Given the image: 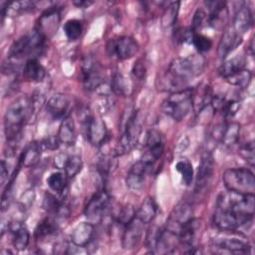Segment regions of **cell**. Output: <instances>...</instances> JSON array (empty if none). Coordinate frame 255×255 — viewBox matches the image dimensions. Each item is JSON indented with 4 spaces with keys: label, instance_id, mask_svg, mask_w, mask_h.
I'll return each instance as SVG.
<instances>
[{
    "label": "cell",
    "instance_id": "8fae6325",
    "mask_svg": "<svg viewBox=\"0 0 255 255\" xmlns=\"http://www.w3.org/2000/svg\"><path fill=\"white\" fill-rule=\"evenodd\" d=\"M253 217H247L238 215L236 213L227 211V210H221L217 209L214 212L213 215V223L214 225L221 231H236L240 227L251 223Z\"/></svg>",
    "mask_w": 255,
    "mask_h": 255
},
{
    "label": "cell",
    "instance_id": "277c9868",
    "mask_svg": "<svg viewBox=\"0 0 255 255\" xmlns=\"http://www.w3.org/2000/svg\"><path fill=\"white\" fill-rule=\"evenodd\" d=\"M216 208L227 210L242 216L253 217L254 194H240L227 190L218 196Z\"/></svg>",
    "mask_w": 255,
    "mask_h": 255
},
{
    "label": "cell",
    "instance_id": "83f0119b",
    "mask_svg": "<svg viewBox=\"0 0 255 255\" xmlns=\"http://www.w3.org/2000/svg\"><path fill=\"white\" fill-rule=\"evenodd\" d=\"M12 233V243L15 249L22 251L28 247L30 241V233L28 229L21 223H13L10 225Z\"/></svg>",
    "mask_w": 255,
    "mask_h": 255
},
{
    "label": "cell",
    "instance_id": "cb8c5ba5",
    "mask_svg": "<svg viewBox=\"0 0 255 255\" xmlns=\"http://www.w3.org/2000/svg\"><path fill=\"white\" fill-rule=\"evenodd\" d=\"M213 95L209 86L199 84L196 88H192V110L200 113L203 109L210 105Z\"/></svg>",
    "mask_w": 255,
    "mask_h": 255
},
{
    "label": "cell",
    "instance_id": "603a6c76",
    "mask_svg": "<svg viewBox=\"0 0 255 255\" xmlns=\"http://www.w3.org/2000/svg\"><path fill=\"white\" fill-rule=\"evenodd\" d=\"M253 25V16L251 9L247 4H242L236 10L233 19V30L239 35L245 34Z\"/></svg>",
    "mask_w": 255,
    "mask_h": 255
},
{
    "label": "cell",
    "instance_id": "8d00e7d4",
    "mask_svg": "<svg viewBox=\"0 0 255 255\" xmlns=\"http://www.w3.org/2000/svg\"><path fill=\"white\" fill-rule=\"evenodd\" d=\"M63 30L69 41H76L82 35L83 23L78 19H70L64 24Z\"/></svg>",
    "mask_w": 255,
    "mask_h": 255
},
{
    "label": "cell",
    "instance_id": "bcb514c9",
    "mask_svg": "<svg viewBox=\"0 0 255 255\" xmlns=\"http://www.w3.org/2000/svg\"><path fill=\"white\" fill-rule=\"evenodd\" d=\"M207 23V15L202 9H197L194 13L193 19H192V24H191V30L194 33H198V30L202 28L204 23Z\"/></svg>",
    "mask_w": 255,
    "mask_h": 255
},
{
    "label": "cell",
    "instance_id": "4dcf8cb0",
    "mask_svg": "<svg viewBox=\"0 0 255 255\" xmlns=\"http://www.w3.org/2000/svg\"><path fill=\"white\" fill-rule=\"evenodd\" d=\"M157 205L152 197H146L140 204L135 216L144 224L150 223L156 216Z\"/></svg>",
    "mask_w": 255,
    "mask_h": 255
},
{
    "label": "cell",
    "instance_id": "681fc988",
    "mask_svg": "<svg viewBox=\"0 0 255 255\" xmlns=\"http://www.w3.org/2000/svg\"><path fill=\"white\" fill-rule=\"evenodd\" d=\"M61 141L58 137V135H49L47 136L46 138L43 139L42 141V145L43 147L47 148V149H50V150H54V149H57L60 145Z\"/></svg>",
    "mask_w": 255,
    "mask_h": 255
},
{
    "label": "cell",
    "instance_id": "816d5d0a",
    "mask_svg": "<svg viewBox=\"0 0 255 255\" xmlns=\"http://www.w3.org/2000/svg\"><path fill=\"white\" fill-rule=\"evenodd\" d=\"M69 156L66 152H59L54 157V165L59 169H64L66 166V163L69 159Z\"/></svg>",
    "mask_w": 255,
    "mask_h": 255
},
{
    "label": "cell",
    "instance_id": "52a82bcc",
    "mask_svg": "<svg viewBox=\"0 0 255 255\" xmlns=\"http://www.w3.org/2000/svg\"><path fill=\"white\" fill-rule=\"evenodd\" d=\"M192 110V88L172 93L162 103V111L174 121H181Z\"/></svg>",
    "mask_w": 255,
    "mask_h": 255
},
{
    "label": "cell",
    "instance_id": "7c38bea8",
    "mask_svg": "<svg viewBox=\"0 0 255 255\" xmlns=\"http://www.w3.org/2000/svg\"><path fill=\"white\" fill-rule=\"evenodd\" d=\"M192 218L193 209L191 205L185 201H181L176 206H174L170 212L164 228L178 236L181 228Z\"/></svg>",
    "mask_w": 255,
    "mask_h": 255
},
{
    "label": "cell",
    "instance_id": "f1b7e54d",
    "mask_svg": "<svg viewBox=\"0 0 255 255\" xmlns=\"http://www.w3.org/2000/svg\"><path fill=\"white\" fill-rule=\"evenodd\" d=\"M36 7L34 1H17V2H3L1 4V16H15L21 13L32 11Z\"/></svg>",
    "mask_w": 255,
    "mask_h": 255
},
{
    "label": "cell",
    "instance_id": "7bdbcfd3",
    "mask_svg": "<svg viewBox=\"0 0 255 255\" xmlns=\"http://www.w3.org/2000/svg\"><path fill=\"white\" fill-rule=\"evenodd\" d=\"M191 43L199 53L207 52L212 47V41L210 40V38H208L202 34H199V33L193 34Z\"/></svg>",
    "mask_w": 255,
    "mask_h": 255
},
{
    "label": "cell",
    "instance_id": "e0dca14e",
    "mask_svg": "<svg viewBox=\"0 0 255 255\" xmlns=\"http://www.w3.org/2000/svg\"><path fill=\"white\" fill-rule=\"evenodd\" d=\"M70 107V99L66 95L57 94L48 100L46 104V111L52 120H63L69 116Z\"/></svg>",
    "mask_w": 255,
    "mask_h": 255
},
{
    "label": "cell",
    "instance_id": "f546056e",
    "mask_svg": "<svg viewBox=\"0 0 255 255\" xmlns=\"http://www.w3.org/2000/svg\"><path fill=\"white\" fill-rule=\"evenodd\" d=\"M23 73L26 79L32 82H42L46 76V70L38 61V59H29L24 64Z\"/></svg>",
    "mask_w": 255,
    "mask_h": 255
},
{
    "label": "cell",
    "instance_id": "f6af8a7d",
    "mask_svg": "<svg viewBox=\"0 0 255 255\" xmlns=\"http://www.w3.org/2000/svg\"><path fill=\"white\" fill-rule=\"evenodd\" d=\"M239 153L251 166L254 165V160H255L254 142L252 140L245 142L243 145H241V147L239 149Z\"/></svg>",
    "mask_w": 255,
    "mask_h": 255
},
{
    "label": "cell",
    "instance_id": "c3c4849f",
    "mask_svg": "<svg viewBox=\"0 0 255 255\" xmlns=\"http://www.w3.org/2000/svg\"><path fill=\"white\" fill-rule=\"evenodd\" d=\"M34 199H35V193L33 190H27L25 193L22 194L21 198H20V201H19V204H20V207L23 209V210H26L28 209L34 202Z\"/></svg>",
    "mask_w": 255,
    "mask_h": 255
},
{
    "label": "cell",
    "instance_id": "5bb4252c",
    "mask_svg": "<svg viewBox=\"0 0 255 255\" xmlns=\"http://www.w3.org/2000/svg\"><path fill=\"white\" fill-rule=\"evenodd\" d=\"M83 85L88 91H95L104 84V77L100 66L91 57H87L82 66Z\"/></svg>",
    "mask_w": 255,
    "mask_h": 255
},
{
    "label": "cell",
    "instance_id": "e575fe53",
    "mask_svg": "<svg viewBox=\"0 0 255 255\" xmlns=\"http://www.w3.org/2000/svg\"><path fill=\"white\" fill-rule=\"evenodd\" d=\"M58 225L56 221L50 217H46L38 223L35 229V237L37 239H45L54 235L57 232Z\"/></svg>",
    "mask_w": 255,
    "mask_h": 255
},
{
    "label": "cell",
    "instance_id": "d6986e66",
    "mask_svg": "<svg viewBox=\"0 0 255 255\" xmlns=\"http://www.w3.org/2000/svg\"><path fill=\"white\" fill-rule=\"evenodd\" d=\"M145 146L147 150L143 156L156 162L161 157L164 150L162 133L157 129L148 130L145 138Z\"/></svg>",
    "mask_w": 255,
    "mask_h": 255
},
{
    "label": "cell",
    "instance_id": "9a60e30c",
    "mask_svg": "<svg viewBox=\"0 0 255 255\" xmlns=\"http://www.w3.org/2000/svg\"><path fill=\"white\" fill-rule=\"evenodd\" d=\"M86 134L87 139L92 145H103L109 136L108 128L104 120L92 116L86 123Z\"/></svg>",
    "mask_w": 255,
    "mask_h": 255
},
{
    "label": "cell",
    "instance_id": "74e56055",
    "mask_svg": "<svg viewBox=\"0 0 255 255\" xmlns=\"http://www.w3.org/2000/svg\"><path fill=\"white\" fill-rule=\"evenodd\" d=\"M175 169L180 173L183 184L190 185L193 180V167L187 158H181L175 164Z\"/></svg>",
    "mask_w": 255,
    "mask_h": 255
},
{
    "label": "cell",
    "instance_id": "4fadbf2b",
    "mask_svg": "<svg viewBox=\"0 0 255 255\" xmlns=\"http://www.w3.org/2000/svg\"><path fill=\"white\" fill-rule=\"evenodd\" d=\"M212 249L214 252L231 254H248L251 252L249 243L240 237H217L212 240Z\"/></svg>",
    "mask_w": 255,
    "mask_h": 255
},
{
    "label": "cell",
    "instance_id": "ba28073f",
    "mask_svg": "<svg viewBox=\"0 0 255 255\" xmlns=\"http://www.w3.org/2000/svg\"><path fill=\"white\" fill-rule=\"evenodd\" d=\"M110 203L111 197L109 193L104 189L98 191L86 204L85 216L93 224L101 222L109 211Z\"/></svg>",
    "mask_w": 255,
    "mask_h": 255
},
{
    "label": "cell",
    "instance_id": "6da1fadb",
    "mask_svg": "<svg viewBox=\"0 0 255 255\" xmlns=\"http://www.w3.org/2000/svg\"><path fill=\"white\" fill-rule=\"evenodd\" d=\"M205 66V58L200 54L175 58L161 80V88L172 93L186 89L188 83L204 71Z\"/></svg>",
    "mask_w": 255,
    "mask_h": 255
},
{
    "label": "cell",
    "instance_id": "44dd1931",
    "mask_svg": "<svg viewBox=\"0 0 255 255\" xmlns=\"http://www.w3.org/2000/svg\"><path fill=\"white\" fill-rule=\"evenodd\" d=\"M205 5L209 9L207 15V24L215 29H220L227 18L226 3L222 1H207Z\"/></svg>",
    "mask_w": 255,
    "mask_h": 255
},
{
    "label": "cell",
    "instance_id": "b9f144b4",
    "mask_svg": "<svg viewBox=\"0 0 255 255\" xmlns=\"http://www.w3.org/2000/svg\"><path fill=\"white\" fill-rule=\"evenodd\" d=\"M135 210L132 205H126L124 206L118 213V216L116 217V222L126 227L134 217H135Z\"/></svg>",
    "mask_w": 255,
    "mask_h": 255
},
{
    "label": "cell",
    "instance_id": "d590c367",
    "mask_svg": "<svg viewBox=\"0 0 255 255\" xmlns=\"http://www.w3.org/2000/svg\"><path fill=\"white\" fill-rule=\"evenodd\" d=\"M67 181L68 176L66 175V173H63L61 171L52 172L47 178V184L50 189L58 194H62L66 190Z\"/></svg>",
    "mask_w": 255,
    "mask_h": 255
},
{
    "label": "cell",
    "instance_id": "f5cc1de1",
    "mask_svg": "<svg viewBox=\"0 0 255 255\" xmlns=\"http://www.w3.org/2000/svg\"><path fill=\"white\" fill-rule=\"evenodd\" d=\"M7 163L5 162L4 159L1 160V173H0V177H1V184L3 185L6 180L9 177V172H8V167H7Z\"/></svg>",
    "mask_w": 255,
    "mask_h": 255
},
{
    "label": "cell",
    "instance_id": "8992f818",
    "mask_svg": "<svg viewBox=\"0 0 255 255\" xmlns=\"http://www.w3.org/2000/svg\"><path fill=\"white\" fill-rule=\"evenodd\" d=\"M141 127L142 121L139 111H132L125 121L124 129L116 148V156L127 153L135 146L141 132Z\"/></svg>",
    "mask_w": 255,
    "mask_h": 255
},
{
    "label": "cell",
    "instance_id": "3957f363",
    "mask_svg": "<svg viewBox=\"0 0 255 255\" xmlns=\"http://www.w3.org/2000/svg\"><path fill=\"white\" fill-rule=\"evenodd\" d=\"M46 37L37 29L20 37L16 40L8 53V59L19 64L22 59H33L44 52L46 46Z\"/></svg>",
    "mask_w": 255,
    "mask_h": 255
},
{
    "label": "cell",
    "instance_id": "d6a6232c",
    "mask_svg": "<svg viewBox=\"0 0 255 255\" xmlns=\"http://www.w3.org/2000/svg\"><path fill=\"white\" fill-rule=\"evenodd\" d=\"M111 90L117 96L125 97L129 94L130 86L128 79L120 72H117L113 75L111 81Z\"/></svg>",
    "mask_w": 255,
    "mask_h": 255
},
{
    "label": "cell",
    "instance_id": "1f68e13d",
    "mask_svg": "<svg viewBox=\"0 0 255 255\" xmlns=\"http://www.w3.org/2000/svg\"><path fill=\"white\" fill-rule=\"evenodd\" d=\"M244 66H245V58L241 55H237L231 59L226 60L221 65V67L219 68V74L222 78L227 79L228 77L234 75L240 70L245 69Z\"/></svg>",
    "mask_w": 255,
    "mask_h": 255
},
{
    "label": "cell",
    "instance_id": "2e32d148",
    "mask_svg": "<svg viewBox=\"0 0 255 255\" xmlns=\"http://www.w3.org/2000/svg\"><path fill=\"white\" fill-rule=\"evenodd\" d=\"M214 169V159L210 151H205L198 164L196 179H195V190L197 192L202 191L207 187L212 178Z\"/></svg>",
    "mask_w": 255,
    "mask_h": 255
},
{
    "label": "cell",
    "instance_id": "836d02e7",
    "mask_svg": "<svg viewBox=\"0 0 255 255\" xmlns=\"http://www.w3.org/2000/svg\"><path fill=\"white\" fill-rule=\"evenodd\" d=\"M240 125L235 122L225 125L223 128L220 141L227 146L236 143L240 135Z\"/></svg>",
    "mask_w": 255,
    "mask_h": 255
},
{
    "label": "cell",
    "instance_id": "7a4b0ae2",
    "mask_svg": "<svg viewBox=\"0 0 255 255\" xmlns=\"http://www.w3.org/2000/svg\"><path fill=\"white\" fill-rule=\"evenodd\" d=\"M35 114L31 97H20L8 107L4 116V132L10 144L19 140L24 126L32 121Z\"/></svg>",
    "mask_w": 255,
    "mask_h": 255
},
{
    "label": "cell",
    "instance_id": "7402d4cb",
    "mask_svg": "<svg viewBox=\"0 0 255 255\" xmlns=\"http://www.w3.org/2000/svg\"><path fill=\"white\" fill-rule=\"evenodd\" d=\"M94 232L95 227L92 222H81L72 231L71 242L76 246L84 248L91 243Z\"/></svg>",
    "mask_w": 255,
    "mask_h": 255
},
{
    "label": "cell",
    "instance_id": "5b68a950",
    "mask_svg": "<svg viewBox=\"0 0 255 255\" xmlns=\"http://www.w3.org/2000/svg\"><path fill=\"white\" fill-rule=\"evenodd\" d=\"M223 183L227 190L240 194H254L255 178L253 172L248 168H229L225 170Z\"/></svg>",
    "mask_w": 255,
    "mask_h": 255
},
{
    "label": "cell",
    "instance_id": "ac0fdd59",
    "mask_svg": "<svg viewBox=\"0 0 255 255\" xmlns=\"http://www.w3.org/2000/svg\"><path fill=\"white\" fill-rule=\"evenodd\" d=\"M145 224L142 223L136 216L125 227V231L122 238V246L126 250L133 249L139 243L142 233L143 226Z\"/></svg>",
    "mask_w": 255,
    "mask_h": 255
},
{
    "label": "cell",
    "instance_id": "d4e9b609",
    "mask_svg": "<svg viewBox=\"0 0 255 255\" xmlns=\"http://www.w3.org/2000/svg\"><path fill=\"white\" fill-rule=\"evenodd\" d=\"M42 142L31 141L29 142L19 157V166L33 167L39 161L42 153Z\"/></svg>",
    "mask_w": 255,
    "mask_h": 255
},
{
    "label": "cell",
    "instance_id": "ab89813d",
    "mask_svg": "<svg viewBox=\"0 0 255 255\" xmlns=\"http://www.w3.org/2000/svg\"><path fill=\"white\" fill-rule=\"evenodd\" d=\"M117 167V160L114 154H104L102 157L99 158L97 163V168L99 172L107 176L111 172H113Z\"/></svg>",
    "mask_w": 255,
    "mask_h": 255
},
{
    "label": "cell",
    "instance_id": "f907efd6",
    "mask_svg": "<svg viewBox=\"0 0 255 255\" xmlns=\"http://www.w3.org/2000/svg\"><path fill=\"white\" fill-rule=\"evenodd\" d=\"M132 74L139 80H143L144 77H145V74H146V68L144 66V64L138 60L134 63L133 67H132V70H131Z\"/></svg>",
    "mask_w": 255,
    "mask_h": 255
},
{
    "label": "cell",
    "instance_id": "60d3db41",
    "mask_svg": "<svg viewBox=\"0 0 255 255\" xmlns=\"http://www.w3.org/2000/svg\"><path fill=\"white\" fill-rule=\"evenodd\" d=\"M82 167H83V161L81 156L77 154H73L69 156V159L64 169L68 178H73L82 170Z\"/></svg>",
    "mask_w": 255,
    "mask_h": 255
},
{
    "label": "cell",
    "instance_id": "9c48e42d",
    "mask_svg": "<svg viewBox=\"0 0 255 255\" xmlns=\"http://www.w3.org/2000/svg\"><path fill=\"white\" fill-rule=\"evenodd\" d=\"M154 168L155 162H152L142 157L140 160L135 162L128 170L126 178L127 186L133 191L140 190L144 185L146 176L152 173Z\"/></svg>",
    "mask_w": 255,
    "mask_h": 255
},
{
    "label": "cell",
    "instance_id": "f35d334b",
    "mask_svg": "<svg viewBox=\"0 0 255 255\" xmlns=\"http://www.w3.org/2000/svg\"><path fill=\"white\" fill-rule=\"evenodd\" d=\"M251 79L252 73L249 70L242 69L225 80L232 86H236L239 88H247L251 82Z\"/></svg>",
    "mask_w": 255,
    "mask_h": 255
},
{
    "label": "cell",
    "instance_id": "484cf974",
    "mask_svg": "<svg viewBox=\"0 0 255 255\" xmlns=\"http://www.w3.org/2000/svg\"><path fill=\"white\" fill-rule=\"evenodd\" d=\"M59 22H60L59 9L57 7H51L41 16L39 20V27L37 28V30H39L47 38V33L48 34L50 32L54 33L57 30Z\"/></svg>",
    "mask_w": 255,
    "mask_h": 255
},
{
    "label": "cell",
    "instance_id": "db71d44e",
    "mask_svg": "<svg viewBox=\"0 0 255 255\" xmlns=\"http://www.w3.org/2000/svg\"><path fill=\"white\" fill-rule=\"evenodd\" d=\"M73 4L79 8H86V7H89L91 4H93L92 1H83V0H77V1H74Z\"/></svg>",
    "mask_w": 255,
    "mask_h": 255
},
{
    "label": "cell",
    "instance_id": "ffe728a7",
    "mask_svg": "<svg viewBox=\"0 0 255 255\" xmlns=\"http://www.w3.org/2000/svg\"><path fill=\"white\" fill-rule=\"evenodd\" d=\"M242 43V36L233 29H227L223 32L218 47L217 54L220 59H225Z\"/></svg>",
    "mask_w": 255,
    "mask_h": 255
},
{
    "label": "cell",
    "instance_id": "4316f807",
    "mask_svg": "<svg viewBox=\"0 0 255 255\" xmlns=\"http://www.w3.org/2000/svg\"><path fill=\"white\" fill-rule=\"evenodd\" d=\"M58 137L61 143L72 145L76 141V127L75 122L71 116H67L62 120V123L59 127Z\"/></svg>",
    "mask_w": 255,
    "mask_h": 255
},
{
    "label": "cell",
    "instance_id": "7dc6e473",
    "mask_svg": "<svg viewBox=\"0 0 255 255\" xmlns=\"http://www.w3.org/2000/svg\"><path fill=\"white\" fill-rule=\"evenodd\" d=\"M239 108H240V103L238 101L225 102L221 113L225 119H229V118L234 117V115L238 112Z\"/></svg>",
    "mask_w": 255,
    "mask_h": 255
},
{
    "label": "cell",
    "instance_id": "ee69618b",
    "mask_svg": "<svg viewBox=\"0 0 255 255\" xmlns=\"http://www.w3.org/2000/svg\"><path fill=\"white\" fill-rule=\"evenodd\" d=\"M179 2H171L167 5L165 13L163 15V24L165 26H171L176 21L177 13L179 10Z\"/></svg>",
    "mask_w": 255,
    "mask_h": 255
},
{
    "label": "cell",
    "instance_id": "30bf717a",
    "mask_svg": "<svg viewBox=\"0 0 255 255\" xmlns=\"http://www.w3.org/2000/svg\"><path fill=\"white\" fill-rule=\"evenodd\" d=\"M137 42L129 36H122L117 39L109 40L107 52L109 56L116 57L119 60H128L132 58L138 52Z\"/></svg>",
    "mask_w": 255,
    "mask_h": 255
}]
</instances>
